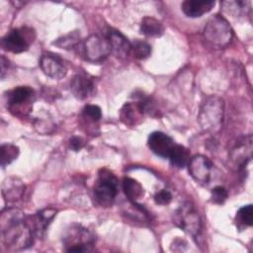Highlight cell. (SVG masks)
<instances>
[{
  "label": "cell",
  "mask_w": 253,
  "mask_h": 253,
  "mask_svg": "<svg viewBox=\"0 0 253 253\" xmlns=\"http://www.w3.org/2000/svg\"><path fill=\"white\" fill-rule=\"evenodd\" d=\"M1 235L8 250L19 251L33 244L35 233L21 211L7 209L1 213Z\"/></svg>",
  "instance_id": "6da1fadb"
},
{
  "label": "cell",
  "mask_w": 253,
  "mask_h": 253,
  "mask_svg": "<svg viewBox=\"0 0 253 253\" xmlns=\"http://www.w3.org/2000/svg\"><path fill=\"white\" fill-rule=\"evenodd\" d=\"M203 37L211 47L222 48L232 42L233 30L224 17L216 14L211 16L206 23Z\"/></svg>",
  "instance_id": "7a4b0ae2"
},
{
  "label": "cell",
  "mask_w": 253,
  "mask_h": 253,
  "mask_svg": "<svg viewBox=\"0 0 253 253\" xmlns=\"http://www.w3.org/2000/svg\"><path fill=\"white\" fill-rule=\"evenodd\" d=\"M118 179L113 172L108 169H101L94 185L96 203L101 207L112 206L118 195Z\"/></svg>",
  "instance_id": "3957f363"
},
{
  "label": "cell",
  "mask_w": 253,
  "mask_h": 253,
  "mask_svg": "<svg viewBox=\"0 0 253 253\" xmlns=\"http://www.w3.org/2000/svg\"><path fill=\"white\" fill-rule=\"evenodd\" d=\"M95 237L85 227L73 224L63 237V244L67 252H90L93 250Z\"/></svg>",
  "instance_id": "277c9868"
},
{
  "label": "cell",
  "mask_w": 253,
  "mask_h": 253,
  "mask_svg": "<svg viewBox=\"0 0 253 253\" xmlns=\"http://www.w3.org/2000/svg\"><path fill=\"white\" fill-rule=\"evenodd\" d=\"M5 97L7 108L12 114L25 116L32 110L35 92L29 86H18L9 90Z\"/></svg>",
  "instance_id": "5b68a950"
},
{
  "label": "cell",
  "mask_w": 253,
  "mask_h": 253,
  "mask_svg": "<svg viewBox=\"0 0 253 253\" xmlns=\"http://www.w3.org/2000/svg\"><path fill=\"white\" fill-rule=\"evenodd\" d=\"M36 34L32 28L22 27L13 29L7 33L1 40V45L4 50L13 53H21L30 47L35 40Z\"/></svg>",
  "instance_id": "8992f818"
},
{
  "label": "cell",
  "mask_w": 253,
  "mask_h": 253,
  "mask_svg": "<svg viewBox=\"0 0 253 253\" xmlns=\"http://www.w3.org/2000/svg\"><path fill=\"white\" fill-rule=\"evenodd\" d=\"M174 223L193 237L200 235L202 221L194 206L190 202L182 204L174 212Z\"/></svg>",
  "instance_id": "52a82bcc"
},
{
  "label": "cell",
  "mask_w": 253,
  "mask_h": 253,
  "mask_svg": "<svg viewBox=\"0 0 253 253\" xmlns=\"http://www.w3.org/2000/svg\"><path fill=\"white\" fill-rule=\"evenodd\" d=\"M223 103L217 97L209 98L202 106L199 121L201 126L207 130L217 128L222 121Z\"/></svg>",
  "instance_id": "ba28073f"
},
{
  "label": "cell",
  "mask_w": 253,
  "mask_h": 253,
  "mask_svg": "<svg viewBox=\"0 0 253 253\" xmlns=\"http://www.w3.org/2000/svg\"><path fill=\"white\" fill-rule=\"evenodd\" d=\"M111 53V46L106 37L91 35L82 43V54L90 62H102Z\"/></svg>",
  "instance_id": "9c48e42d"
},
{
  "label": "cell",
  "mask_w": 253,
  "mask_h": 253,
  "mask_svg": "<svg viewBox=\"0 0 253 253\" xmlns=\"http://www.w3.org/2000/svg\"><path fill=\"white\" fill-rule=\"evenodd\" d=\"M40 66L42 72L52 79H61L67 73V67L64 60L57 54L44 52L41 56Z\"/></svg>",
  "instance_id": "30bf717a"
},
{
  "label": "cell",
  "mask_w": 253,
  "mask_h": 253,
  "mask_svg": "<svg viewBox=\"0 0 253 253\" xmlns=\"http://www.w3.org/2000/svg\"><path fill=\"white\" fill-rule=\"evenodd\" d=\"M188 166L189 173L196 182L200 184L209 183L213 165L208 157L201 154L195 155L189 160Z\"/></svg>",
  "instance_id": "8fae6325"
},
{
  "label": "cell",
  "mask_w": 253,
  "mask_h": 253,
  "mask_svg": "<svg viewBox=\"0 0 253 253\" xmlns=\"http://www.w3.org/2000/svg\"><path fill=\"white\" fill-rule=\"evenodd\" d=\"M95 85L91 76L80 72L73 76L70 81V90L73 96L79 100H85L94 93Z\"/></svg>",
  "instance_id": "7c38bea8"
},
{
  "label": "cell",
  "mask_w": 253,
  "mask_h": 253,
  "mask_svg": "<svg viewBox=\"0 0 253 253\" xmlns=\"http://www.w3.org/2000/svg\"><path fill=\"white\" fill-rule=\"evenodd\" d=\"M106 38L111 46V52L119 58H126L131 51V43L120 32L115 29H108Z\"/></svg>",
  "instance_id": "4fadbf2b"
},
{
  "label": "cell",
  "mask_w": 253,
  "mask_h": 253,
  "mask_svg": "<svg viewBox=\"0 0 253 253\" xmlns=\"http://www.w3.org/2000/svg\"><path fill=\"white\" fill-rule=\"evenodd\" d=\"M147 144L153 153L160 157L167 158L175 142L168 134L162 131H153L148 136Z\"/></svg>",
  "instance_id": "5bb4252c"
},
{
  "label": "cell",
  "mask_w": 253,
  "mask_h": 253,
  "mask_svg": "<svg viewBox=\"0 0 253 253\" xmlns=\"http://www.w3.org/2000/svg\"><path fill=\"white\" fill-rule=\"evenodd\" d=\"M232 159L238 164L240 169H244L248 161L251 159L252 154V136H248L240 139L235 147L232 149Z\"/></svg>",
  "instance_id": "9a60e30c"
},
{
  "label": "cell",
  "mask_w": 253,
  "mask_h": 253,
  "mask_svg": "<svg viewBox=\"0 0 253 253\" xmlns=\"http://www.w3.org/2000/svg\"><path fill=\"white\" fill-rule=\"evenodd\" d=\"M56 211H57L55 209L48 208V209H44V210L39 211L34 216L27 217L28 222H29L31 228L33 229L35 235L41 236L44 232L46 226L49 224V222L55 216Z\"/></svg>",
  "instance_id": "2e32d148"
},
{
  "label": "cell",
  "mask_w": 253,
  "mask_h": 253,
  "mask_svg": "<svg viewBox=\"0 0 253 253\" xmlns=\"http://www.w3.org/2000/svg\"><path fill=\"white\" fill-rule=\"evenodd\" d=\"M25 191V185L15 177L6 178L2 184V195L5 201L15 203L22 199Z\"/></svg>",
  "instance_id": "e0dca14e"
},
{
  "label": "cell",
  "mask_w": 253,
  "mask_h": 253,
  "mask_svg": "<svg viewBox=\"0 0 253 253\" xmlns=\"http://www.w3.org/2000/svg\"><path fill=\"white\" fill-rule=\"evenodd\" d=\"M215 5L214 1H196L186 0L182 3L181 8L183 13L190 18H199L210 12Z\"/></svg>",
  "instance_id": "ac0fdd59"
},
{
  "label": "cell",
  "mask_w": 253,
  "mask_h": 253,
  "mask_svg": "<svg viewBox=\"0 0 253 253\" xmlns=\"http://www.w3.org/2000/svg\"><path fill=\"white\" fill-rule=\"evenodd\" d=\"M144 114L142 113L138 102L137 103H126L120 112L121 120L124 124L128 126L136 125L141 117Z\"/></svg>",
  "instance_id": "d6986e66"
},
{
  "label": "cell",
  "mask_w": 253,
  "mask_h": 253,
  "mask_svg": "<svg viewBox=\"0 0 253 253\" xmlns=\"http://www.w3.org/2000/svg\"><path fill=\"white\" fill-rule=\"evenodd\" d=\"M168 158L172 166L176 168H184L189 163L190 152L185 146L175 143L168 155Z\"/></svg>",
  "instance_id": "ffe728a7"
},
{
  "label": "cell",
  "mask_w": 253,
  "mask_h": 253,
  "mask_svg": "<svg viewBox=\"0 0 253 253\" xmlns=\"http://www.w3.org/2000/svg\"><path fill=\"white\" fill-rule=\"evenodd\" d=\"M164 27L160 21L153 17H144L140 23V33L146 37H160Z\"/></svg>",
  "instance_id": "44dd1931"
},
{
  "label": "cell",
  "mask_w": 253,
  "mask_h": 253,
  "mask_svg": "<svg viewBox=\"0 0 253 253\" xmlns=\"http://www.w3.org/2000/svg\"><path fill=\"white\" fill-rule=\"evenodd\" d=\"M122 187L125 195L131 203H135L136 200H138L143 196L144 191L142 186L140 185L139 182H137L132 178H128V177L124 178Z\"/></svg>",
  "instance_id": "7402d4cb"
},
{
  "label": "cell",
  "mask_w": 253,
  "mask_h": 253,
  "mask_svg": "<svg viewBox=\"0 0 253 253\" xmlns=\"http://www.w3.org/2000/svg\"><path fill=\"white\" fill-rule=\"evenodd\" d=\"M236 224L239 228L251 226L253 224V208L252 205H246L239 209L235 216Z\"/></svg>",
  "instance_id": "603a6c76"
},
{
  "label": "cell",
  "mask_w": 253,
  "mask_h": 253,
  "mask_svg": "<svg viewBox=\"0 0 253 253\" xmlns=\"http://www.w3.org/2000/svg\"><path fill=\"white\" fill-rule=\"evenodd\" d=\"M79 42H80V34L78 33V31H73L61 38H58L56 41L53 42V44H55L59 48L71 49L77 46Z\"/></svg>",
  "instance_id": "cb8c5ba5"
},
{
  "label": "cell",
  "mask_w": 253,
  "mask_h": 253,
  "mask_svg": "<svg viewBox=\"0 0 253 253\" xmlns=\"http://www.w3.org/2000/svg\"><path fill=\"white\" fill-rule=\"evenodd\" d=\"M19 155L18 146L11 143H4L1 145V166L5 167L12 161L17 159Z\"/></svg>",
  "instance_id": "d4e9b609"
},
{
  "label": "cell",
  "mask_w": 253,
  "mask_h": 253,
  "mask_svg": "<svg viewBox=\"0 0 253 253\" xmlns=\"http://www.w3.org/2000/svg\"><path fill=\"white\" fill-rule=\"evenodd\" d=\"M133 56L137 59H145L151 53V46L146 42L136 40L131 42V51Z\"/></svg>",
  "instance_id": "484cf974"
},
{
  "label": "cell",
  "mask_w": 253,
  "mask_h": 253,
  "mask_svg": "<svg viewBox=\"0 0 253 253\" xmlns=\"http://www.w3.org/2000/svg\"><path fill=\"white\" fill-rule=\"evenodd\" d=\"M222 9L232 16H240L245 13L246 3L244 1H224L221 3Z\"/></svg>",
  "instance_id": "4316f807"
},
{
  "label": "cell",
  "mask_w": 253,
  "mask_h": 253,
  "mask_svg": "<svg viewBox=\"0 0 253 253\" xmlns=\"http://www.w3.org/2000/svg\"><path fill=\"white\" fill-rule=\"evenodd\" d=\"M82 115L84 119L96 123L102 118V111L97 105H86L82 110Z\"/></svg>",
  "instance_id": "83f0119b"
},
{
  "label": "cell",
  "mask_w": 253,
  "mask_h": 253,
  "mask_svg": "<svg viewBox=\"0 0 253 253\" xmlns=\"http://www.w3.org/2000/svg\"><path fill=\"white\" fill-rule=\"evenodd\" d=\"M228 193L226 191V189L222 186H216L211 190V201L214 204L217 205H221L224 203V201L227 199Z\"/></svg>",
  "instance_id": "f1b7e54d"
},
{
  "label": "cell",
  "mask_w": 253,
  "mask_h": 253,
  "mask_svg": "<svg viewBox=\"0 0 253 253\" xmlns=\"http://www.w3.org/2000/svg\"><path fill=\"white\" fill-rule=\"evenodd\" d=\"M154 201L157 205H168L172 201V194L170 191L163 189L154 195Z\"/></svg>",
  "instance_id": "f546056e"
},
{
  "label": "cell",
  "mask_w": 253,
  "mask_h": 253,
  "mask_svg": "<svg viewBox=\"0 0 253 253\" xmlns=\"http://www.w3.org/2000/svg\"><path fill=\"white\" fill-rule=\"evenodd\" d=\"M69 146L71 149L78 151L84 146V140L79 136H72L69 140Z\"/></svg>",
  "instance_id": "4dcf8cb0"
},
{
  "label": "cell",
  "mask_w": 253,
  "mask_h": 253,
  "mask_svg": "<svg viewBox=\"0 0 253 253\" xmlns=\"http://www.w3.org/2000/svg\"><path fill=\"white\" fill-rule=\"evenodd\" d=\"M8 62H9L8 59L4 55H2L1 56V77L2 78L4 77V73L6 71V63H8Z\"/></svg>",
  "instance_id": "1f68e13d"
}]
</instances>
